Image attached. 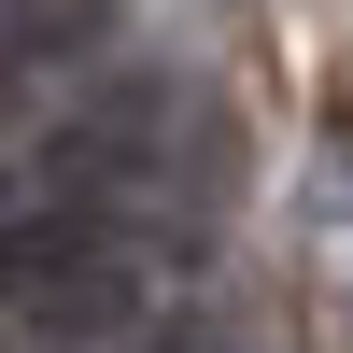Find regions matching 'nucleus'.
Returning a JSON list of instances; mask_svg holds the SVG:
<instances>
[{"label": "nucleus", "mask_w": 353, "mask_h": 353, "mask_svg": "<svg viewBox=\"0 0 353 353\" xmlns=\"http://www.w3.org/2000/svg\"><path fill=\"white\" fill-rule=\"evenodd\" d=\"M141 353H241V339H198V325H170V339H141Z\"/></svg>", "instance_id": "nucleus-1"}]
</instances>
